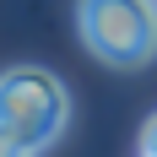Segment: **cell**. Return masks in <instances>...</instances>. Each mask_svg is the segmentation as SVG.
Listing matches in <instances>:
<instances>
[{"label":"cell","mask_w":157,"mask_h":157,"mask_svg":"<svg viewBox=\"0 0 157 157\" xmlns=\"http://www.w3.org/2000/svg\"><path fill=\"white\" fill-rule=\"evenodd\" d=\"M141 157H157V114L141 125Z\"/></svg>","instance_id":"4"},{"label":"cell","mask_w":157,"mask_h":157,"mask_svg":"<svg viewBox=\"0 0 157 157\" xmlns=\"http://www.w3.org/2000/svg\"><path fill=\"white\" fill-rule=\"evenodd\" d=\"M0 157H33L27 146H22V136H16L11 125H0Z\"/></svg>","instance_id":"3"},{"label":"cell","mask_w":157,"mask_h":157,"mask_svg":"<svg viewBox=\"0 0 157 157\" xmlns=\"http://www.w3.org/2000/svg\"><path fill=\"white\" fill-rule=\"evenodd\" d=\"M65 119H71V98L54 71H38V65L0 71V125H11L33 157L65 130Z\"/></svg>","instance_id":"2"},{"label":"cell","mask_w":157,"mask_h":157,"mask_svg":"<svg viewBox=\"0 0 157 157\" xmlns=\"http://www.w3.org/2000/svg\"><path fill=\"white\" fill-rule=\"evenodd\" d=\"M81 44L109 71H141L157 54V0H81Z\"/></svg>","instance_id":"1"}]
</instances>
